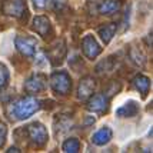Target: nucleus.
I'll list each match as a JSON object with an SVG mask.
<instances>
[{
    "instance_id": "obj_1",
    "label": "nucleus",
    "mask_w": 153,
    "mask_h": 153,
    "mask_svg": "<svg viewBox=\"0 0 153 153\" xmlns=\"http://www.w3.org/2000/svg\"><path fill=\"white\" fill-rule=\"evenodd\" d=\"M42 103L33 96H26V97H20L12 105L7 107V114L9 117L13 120H25L29 119L32 114L39 112Z\"/></svg>"
},
{
    "instance_id": "obj_2",
    "label": "nucleus",
    "mask_w": 153,
    "mask_h": 153,
    "mask_svg": "<svg viewBox=\"0 0 153 153\" xmlns=\"http://www.w3.org/2000/svg\"><path fill=\"white\" fill-rule=\"evenodd\" d=\"M50 85L57 94H67L72 89V80L66 72H54L50 77Z\"/></svg>"
},
{
    "instance_id": "obj_3",
    "label": "nucleus",
    "mask_w": 153,
    "mask_h": 153,
    "mask_svg": "<svg viewBox=\"0 0 153 153\" xmlns=\"http://www.w3.org/2000/svg\"><path fill=\"white\" fill-rule=\"evenodd\" d=\"M16 49L20 53L26 57H33L36 53V46H37V40L32 36H17L14 40Z\"/></svg>"
},
{
    "instance_id": "obj_4",
    "label": "nucleus",
    "mask_w": 153,
    "mask_h": 153,
    "mask_svg": "<svg viewBox=\"0 0 153 153\" xmlns=\"http://www.w3.org/2000/svg\"><path fill=\"white\" fill-rule=\"evenodd\" d=\"M27 133H29V137L32 139V142L36 143L37 146H43L49 139L46 127L39 122H34L32 125H29L27 126Z\"/></svg>"
},
{
    "instance_id": "obj_5",
    "label": "nucleus",
    "mask_w": 153,
    "mask_h": 153,
    "mask_svg": "<svg viewBox=\"0 0 153 153\" xmlns=\"http://www.w3.org/2000/svg\"><path fill=\"white\" fill-rule=\"evenodd\" d=\"M46 85H47L46 77H45L43 74L34 73L26 80V83H25V90L30 94H36V93L43 92V90L46 89Z\"/></svg>"
},
{
    "instance_id": "obj_6",
    "label": "nucleus",
    "mask_w": 153,
    "mask_h": 153,
    "mask_svg": "<svg viewBox=\"0 0 153 153\" xmlns=\"http://www.w3.org/2000/svg\"><path fill=\"white\" fill-rule=\"evenodd\" d=\"M82 47H83V53H85L87 59H96L102 53V47L92 34H87V36L83 37Z\"/></svg>"
},
{
    "instance_id": "obj_7",
    "label": "nucleus",
    "mask_w": 153,
    "mask_h": 153,
    "mask_svg": "<svg viewBox=\"0 0 153 153\" xmlns=\"http://www.w3.org/2000/svg\"><path fill=\"white\" fill-rule=\"evenodd\" d=\"M109 106V99H107L106 94H93L89 97V102H87V109L90 112H94V113H102L105 112Z\"/></svg>"
},
{
    "instance_id": "obj_8",
    "label": "nucleus",
    "mask_w": 153,
    "mask_h": 153,
    "mask_svg": "<svg viewBox=\"0 0 153 153\" xmlns=\"http://www.w3.org/2000/svg\"><path fill=\"white\" fill-rule=\"evenodd\" d=\"M3 12L13 17H22L26 13V3L25 0H7L3 6Z\"/></svg>"
},
{
    "instance_id": "obj_9",
    "label": "nucleus",
    "mask_w": 153,
    "mask_h": 153,
    "mask_svg": "<svg viewBox=\"0 0 153 153\" xmlns=\"http://www.w3.org/2000/svg\"><path fill=\"white\" fill-rule=\"evenodd\" d=\"M94 86H96V83H94L93 77H90V76L83 77V79L80 80L79 87H77V97L80 100L89 99L94 92Z\"/></svg>"
},
{
    "instance_id": "obj_10",
    "label": "nucleus",
    "mask_w": 153,
    "mask_h": 153,
    "mask_svg": "<svg viewBox=\"0 0 153 153\" xmlns=\"http://www.w3.org/2000/svg\"><path fill=\"white\" fill-rule=\"evenodd\" d=\"M65 54H66V47H65V42L63 40H60L56 45H53L49 49V52H47L49 60L52 62V65H54V66H57V65H60L63 62Z\"/></svg>"
},
{
    "instance_id": "obj_11",
    "label": "nucleus",
    "mask_w": 153,
    "mask_h": 153,
    "mask_svg": "<svg viewBox=\"0 0 153 153\" xmlns=\"http://www.w3.org/2000/svg\"><path fill=\"white\" fill-rule=\"evenodd\" d=\"M33 30L37 34H40L42 37H47L52 33V25L47 17L45 16H37L33 20Z\"/></svg>"
},
{
    "instance_id": "obj_12",
    "label": "nucleus",
    "mask_w": 153,
    "mask_h": 153,
    "mask_svg": "<svg viewBox=\"0 0 153 153\" xmlns=\"http://www.w3.org/2000/svg\"><path fill=\"white\" fill-rule=\"evenodd\" d=\"M112 136H113L112 129L105 126V127H102V129H99V130L92 136V142H93L96 146H103V145H106V143L110 142Z\"/></svg>"
},
{
    "instance_id": "obj_13",
    "label": "nucleus",
    "mask_w": 153,
    "mask_h": 153,
    "mask_svg": "<svg viewBox=\"0 0 153 153\" xmlns=\"http://www.w3.org/2000/svg\"><path fill=\"white\" fill-rule=\"evenodd\" d=\"M139 112V106L134 100H129L126 102L123 106H120L117 110H116V116L117 117H133L136 116Z\"/></svg>"
},
{
    "instance_id": "obj_14",
    "label": "nucleus",
    "mask_w": 153,
    "mask_h": 153,
    "mask_svg": "<svg viewBox=\"0 0 153 153\" xmlns=\"http://www.w3.org/2000/svg\"><path fill=\"white\" fill-rule=\"evenodd\" d=\"M133 85L142 93V96L146 97V94L149 93V89H150V79L146 77V76H143V74H137V76H134Z\"/></svg>"
},
{
    "instance_id": "obj_15",
    "label": "nucleus",
    "mask_w": 153,
    "mask_h": 153,
    "mask_svg": "<svg viewBox=\"0 0 153 153\" xmlns=\"http://www.w3.org/2000/svg\"><path fill=\"white\" fill-rule=\"evenodd\" d=\"M119 1L116 0H102L99 4V13L102 14H113L119 10Z\"/></svg>"
},
{
    "instance_id": "obj_16",
    "label": "nucleus",
    "mask_w": 153,
    "mask_h": 153,
    "mask_svg": "<svg viewBox=\"0 0 153 153\" xmlns=\"http://www.w3.org/2000/svg\"><path fill=\"white\" fill-rule=\"evenodd\" d=\"M114 32H116V25H113V23H110V25H105V26L99 27V30H97L100 39L103 40L105 43H109L110 40L113 39Z\"/></svg>"
},
{
    "instance_id": "obj_17",
    "label": "nucleus",
    "mask_w": 153,
    "mask_h": 153,
    "mask_svg": "<svg viewBox=\"0 0 153 153\" xmlns=\"http://www.w3.org/2000/svg\"><path fill=\"white\" fill-rule=\"evenodd\" d=\"M80 149V142L76 137H70L63 143V152L66 153H77Z\"/></svg>"
},
{
    "instance_id": "obj_18",
    "label": "nucleus",
    "mask_w": 153,
    "mask_h": 153,
    "mask_svg": "<svg viewBox=\"0 0 153 153\" xmlns=\"http://www.w3.org/2000/svg\"><path fill=\"white\" fill-rule=\"evenodd\" d=\"M130 57H132V60H133L134 63L137 65V66H143L145 65V56L140 53L139 50H136V49H132L130 50Z\"/></svg>"
},
{
    "instance_id": "obj_19",
    "label": "nucleus",
    "mask_w": 153,
    "mask_h": 153,
    "mask_svg": "<svg viewBox=\"0 0 153 153\" xmlns=\"http://www.w3.org/2000/svg\"><path fill=\"white\" fill-rule=\"evenodd\" d=\"M7 82H9V70L4 65L0 63V87L7 86Z\"/></svg>"
},
{
    "instance_id": "obj_20",
    "label": "nucleus",
    "mask_w": 153,
    "mask_h": 153,
    "mask_svg": "<svg viewBox=\"0 0 153 153\" xmlns=\"http://www.w3.org/2000/svg\"><path fill=\"white\" fill-rule=\"evenodd\" d=\"M6 136H7V127L4 123H1L0 122V147L4 145V142H6Z\"/></svg>"
},
{
    "instance_id": "obj_21",
    "label": "nucleus",
    "mask_w": 153,
    "mask_h": 153,
    "mask_svg": "<svg viewBox=\"0 0 153 153\" xmlns=\"http://www.w3.org/2000/svg\"><path fill=\"white\" fill-rule=\"evenodd\" d=\"M33 1V6L36 9H45L47 4V0H32Z\"/></svg>"
},
{
    "instance_id": "obj_22",
    "label": "nucleus",
    "mask_w": 153,
    "mask_h": 153,
    "mask_svg": "<svg viewBox=\"0 0 153 153\" xmlns=\"http://www.w3.org/2000/svg\"><path fill=\"white\" fill-rule=\"evenodd\" d=\"M53 1H54V10L62 9V6L65 4V0H53Z\"/></svg>"
},
{
    "instance_id": "obj_23",
    "label": "nucleus",
    "mask_w": 153,
    "mask_h": 153,
    "mask_svg": "<svg viewBox=\"0 0 153 153\" xmlns=\"http://www.w3.org/2000/svg\"><path fill=\"white\" fill-rule=\"evenodd\" d=\"M7 152H19V150H17V149H16V147H10V149H9V150H7Z\"/></svg>"
}]
</instances>
